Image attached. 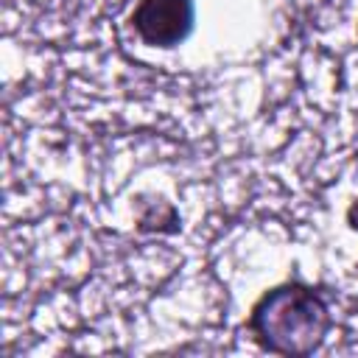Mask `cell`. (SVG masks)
<instances>
[{"label":"cell","mask_w":358,"mask_h":358,"mask_svg":"<svg viewBox=\"0 0 358 358\" xmlns=\"http://www.w3.org/2000/svg\"><path fill=\"white\" fill-rule=\"evenodd\" d=\"M246 327L266 352L305 358L324 344L333 327V313L316 288L305 282H282L255 302Z\"/></svg>","instance_id":"obj_1"},{"label":"cell","mask_w":358,"mask_h":358,"mask_svg":"<svg viewBox=\"0 0 358 358\" xmlns=\"http://www.w3.org/2000/svg\"><path fill=\"white\" fill-rule=\"evenodd\" d=\"M134 34L151 48H176L193 34V0H140L131 11Z\"/></svg>","instance_id":"obj_2"},{"label":"cell","mask_w":358,"mask_h":358,"mask_svg":"<svg viewBox=\"0 0 358 358\" xmlns=\"http://www.w3.org/2000/svg\"><path fill=\"white\" fill-rule=\"evenodd\" d=\"M347 224H350V229H358V201L350 204V210H347Z\"/></svg>","instance_id":"obj_3"}]
</instances>
